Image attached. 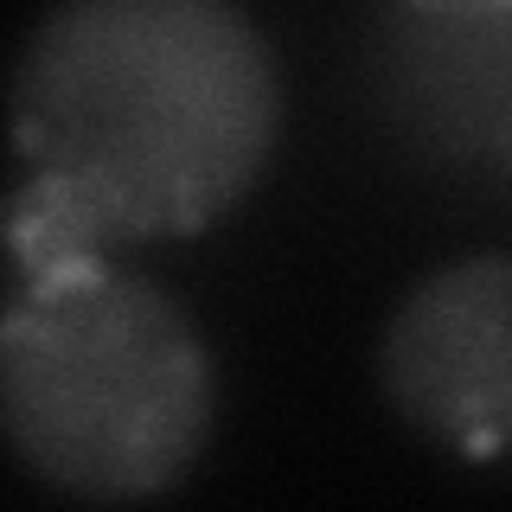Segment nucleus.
Here are the masks:
<instances>
[{
    "label": "nucleus",
    "mask_w": 512,
    "mask_h": 512,
    "mask_svg": "<svg viewBox=\"0 0 512 512\" xmlns=\"http://www.w3.org/2000/svg\"><path fill=\"white\" fill-rule=\"evenodd\" d=\"M282 122L276 52L224 0H71L13 77V269L224 218Z\"/></svg>",
    "instance_id": "f257e3e1"
},
{
    "label": "nucleus",
    "mask_w": 512,
    "mask_h": 512,
    "mask_svg": "<svg viewBox=\"0 0 512 512\" xmlns=\"http://www.w3.org/2000/svg\"><path fill=\"white\" fill-rule=\"evenodd\" d=\"M384 109L461 167L512 173V7H397L378 20Z\"/></svg>",
    "instance_id": "20e7f679"
},
{
    "label": "nucleus",
    "mask_w": 512,
    "mask_h": 512,
    "mask_svg": "<svg viewBox=\"0 0 512 512\" xmlns=\"http://www.w3.org/2000/svg\"><path fill=\"white\" fill-rule=\"evenodd\" d=\"M7 436L39 480L84 500L167 493L218 416V365L160 282L109 256L13 269L0 314Z\"/></svg>",
    "instance_id": "f03ea898"
},
{
    "label": "nucleus",
    "mask_w": 512,
    "mask_h": 512,
    "mask_svg": "<svg viewBox=\"0 0 512 512\" xmlns=\"http://www.w3.org/2000/svg\"><path fill=\"white\" fill-rule=\"evenodd\" d=\"M378 378L404 423L468 461L512 448V256L429 269L384 320Z\"/></svg>",
    "instance_id": "7ed1b4c3"
}]
</instances>
